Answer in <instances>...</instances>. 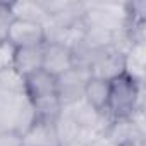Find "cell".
<instances>
[{"instance_id": "ba28073f", "label": "cell", "mask_w": 146, "mask_h": 146, "mask_svg": "<svg viewBox=\"0 0 146 146\" xmlns=\"http://www.w3.org/2000/svg\"><path fill=\"white\" fill-rule=\"evenodd\" d=\"M24 146H60L55 122L35 120V124L23 134Z\"/></svg>"}, {"instance_id": "52a82bcc", "label": "cell", "mask_w": 146, "mask_h": 146, "mask_svg": "<svg viewBox=\"0 0 146 146\" xmlns=\"http://www.w3.org/2000/svg\"><path fill=\"white\" fill-rule=\"evenodd\" d=\"M72 53L67 46L58 43H45V55H43V70L50 72L52 76H60L65 70L72 69Z\"/></svg>"}, {"instance_id": "9c48e42d", "label": "cell", "mask_w": 146, "mask_h": 146, "mask_svg": "<svg viewBox=\"0 0 146 146\" xmlns=\"http://www.w3.org/2000/svg\"><path fill=\"white\" fill-rule=\"evenodd\" d=\"M103 134H107L117 146L131 144V143H136V141H144V137H146V134L143 131H139L129 117L113 120Z\"/></svg>"}, {"instance_id": "2e32d148", "label": "cell", "mask_w": 146, "mask_h": 146, "mask_svg": "<svg viewBox=\"0 0 146 146\" xmlns=\"http://www.w3.org/2000/svg\"><path fill=\"white\" fill-rule=\"evenodd\" d=\"M14 52H16V48L9 41H0V70L7 69V67H12Z\"/></svg>"}, {"instance_id": "8992f818", "label": "cell", "mask_w": 146, "mask_h": 146, "mask_svg": "<svg viewBox=\"0 0 146 146\" xmlns=\"http://www.w3.org/2000/svg\"><path fill=\"white\" fill-rule=\"evenodd\" d=\"M43 55H45V43L16 48L12 67L21 76L26 78V76L33 74V72L43 69Z\"/></svg>"}, {"instance_id": "30bf717a", "label": "cell", "mask_w": 146, "mask_h": 146, "mask_svg": "<svg viewBox=\"0 0 146 146\" xmlns=\"http://www.w3.org/2000/svg\"><path fill=\"white\" fill-rule=\"evenodd\" d=\"M146 48L144 43L132 45L125 53V74L134 78L139 83H144V69H146Z\"/></svg>"}, {"instance_id": "4fadbf2b", "label": "cell", "mask_w": 146, "mask_h": 146, "mask_svg": "<svg viewBox=\"0 0 146 146\" xmlns=\"http://www.w3.org/2000/svg\"><path fill=\"white\" fill-rule=\"evenodd\" d=\"M55 131H57L60 146L67 144V143H72V141H78L81 137V127L64 110V107H62V112H60L58 119L55 120Z\"/></svg>"}, {"instance_id": "e0dca14e", "label": "cell", "mask_w": 146, "mask_h": 146, "mask_svg": "<svg viewBox=\"0 0 146 146\" xmlns=\"http://www.w3.org/2000/svg\"><path fill=\"white\" fill-rule=\"evenodd\" d=\"M0 146H24L23 136L12 129L0 131Z\"/></svg>"}, {"instance_id": "6da1fadb", "label": "cell", "mask_w": 146, "mask_h": 146, "mask_svg": "<svg viewBox=\"0 0 146 146\" xmlns=\"http://www.w3.org/2000/svg\"><path fill=\"white\" fill-rule=\"evenodd\" d=\"M108 83H110L108 100L103 112L112 120L127 119L134 110L144 107V102H143L144 83L136 81L134 78L127 76L125 72Z\"/></svg>"}, {"instance_id": "277c9868", "label": "cell", "mask_w": 146, "mask_h": 146, "mask_svg": "<svg viewBox=\"0 0 146 146\" xmlns=\"http://www.w3.org/2000/svg\"><path fill=\"white\" fill-rule=\"evenodd\" d=\"M7 41L14 48H23V46H33L45 43V31L43 26L38 23L24 21V19H14L9 29Z\"/></svg>"}, {"instance_id": "d6986e66", "label": "cell", "mask_w": 146, "mask_h": 146, "mask_svg": "<svg viewBox=\"0 0 146 146\" xmlns=\"http://www.w3.org/2000/svg\"><path fill=\"white\" fill-rule=\"evenodd\" d=\"M62 146H88L84 141H81V139H78V141H72V143H67V144H62Z\"/></svg>"}, {"instance_id": "5bb4252c", "label": "cell", "mask_w": 146, "mask_h": 146, "mask_svg": "<svg viewBox=\"0 0 146 146\" xmlns=\"http://www.w3.org/2000/svg\"><path fill=\"white\" fill-rule=\"evenodd\" d=\"M0 91L7 95H24V76L14 67L0 70Z\"/></svg>"}, {"instance_id": "7a4b0ae2", "label": "cell", "mask_w": 146, "mask_h": 146, "mask_svg": "<svg viewBox=\"0 0 146 146\" xmlns=\"http://www.w3.org/2000/svg\"><path fill=\"white\" fill-rule=\"evenodd\" d=\"M90 78H91L90 70L79 67H72L65 70L64 74L57 76V96L62 107H67L84 98V88Z\"/></svg>"}, {"instance_id": "7c38bea8", "label": "cell", "mask_w": 146, "mask_h": 146, "mask_svg": "<svg viewBox=\"0 0 146 146\" xmlns=\"http://www.w3.org/2000/svg\"><path fill=\"white\" fill-rule=\"evenodd\" d=\"M108 88L110 83L98 79V78H90L86 88H84V100L98 112H103L107 107L108 100Z\"/></svg>"}, {"instance_id": "9a60e30c", "label": "cell", "mask_w": 146, "mask_h": 146, "mask_svg": "<svg viewBox=\"0 0 146 146\" xmlns=\"http://www.w3.org/2000/svg\"><path fill=\"white\" fill-rule=\"evenodd\" d=\"M14 14L11 11V2H0V41H7Z\"/></svg>"}, {"instance_id": "3957f363", "label": "cell", "mask_w": 146, "mask_h": 146, "mask_svg": "<svg viewBox=\"0 0 146 146\" xmlns=\"http://www.w3.org/2000/svg\"><path fill=\"white\" fill-rule=\"evenodd\" d=\"M124 72H125V55L113 46L98 50L90 67L91 78H98L103 81H112Z\"/></svg>"}, {"instance_id": "5b68a950", "label": "cell", "mask_w": 146, "mask_h": 146, "mask_svg": "<svg viewBox=\"0 0 146 146\" xmlns=\"http://www.w3.org/2000/svg\"><path fill=\"white\" fill-rule=\"evenodd\" d=\"M24 95L31 103L57 96V78L43 69L33 72L24 78Z\"/></svg>"}, {"instance_id": "8fae6325", "label": "cell", "mask_w": 146, "mask_h": 146, "mask_svg": "<svg viewBox=\"0 0 146 146\" xmlns=\"http://www.w3.org/2000/svg\"><path fill=\"white\" fill-rule=\"evenodd\" d=\"M11 11L14 19H24L38 24H45L48 21V14L43 9L41 2H11Z\"/></svg>"}, {"instance_id": "ac0fdd59", "label": "cell", "mask_w": 146, "mask_h": 146, "mask_svg": "<svg viewBox=\"0 0 146 146\" xmlns=\"http://www.w3.org/2000/svg\"><path fill=\"white\" fill-rule=\"evenodd\" d=\"M88 146H117L107 134H98V136H95L90 143H88Z\"/></svg>"}, {"instance_id": "ffe728a7", "label": "cell", "mask_w": 146, "mask_h": 146, "mask_svg": "<svg viewBox=\"0 0 146 146\" xmlns=\"http://www.w3.org/2000/svg\"><path fill=\"white\" fill-rule=\"evenodd\" d=\"M124 146H146L144 141H136V143H131V144H124Z\"/></svg>"}]
</instances>
